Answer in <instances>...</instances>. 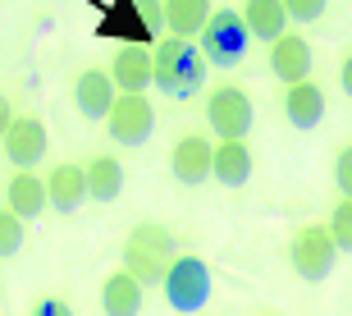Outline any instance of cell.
I'll use <instances>...</instances> for the list:
<instances>
[{"mask_svg":"<svg viewBox=\"0 0 352 316\" xmlns=\"http://www.w3.org/2000/svg\"><path fill=\"white\" fill-rule=\"evenodd\" d=\"M151 87H160L165 96L183 101V96H192L201 83H206V60L197 51V41H183V37H160V46L151 51Z\"/></svg>","mask_w":352,"mask_h":316,"instance_id":"2","label":"cell"},{"mask_svg":"<svg viewBox=\"0 0 352 316\" xmlns=\"http://www.w3.org/2000/svg\"><path fill=\"white\" fill-rule=\"evenodd\" d=\"M74 101H78L82 119H105L110 110H115V101H119V87H115V78H110L105 69H87V74H78Z\"/></svg>","mask_w":352,"mask_h":316,"instance_id":"13","label":"cell"},{"mask_svg":"<svg viewBox=\"0 0 352 316\" xmlns=\"http://www.w3.org/2000/svg\"><path fill=\"white\" fill-rule=\"evenodd\" d=\"M243 23H248L252 41H279L288 23V10H284V0H248Z\"/></svg>","mask_w":352,"mask_h":316,"instance_id":"17","label":"cell"},{"mask_svg":"<svg viewBox=\"0 0 352 316\" xmlns=\"http://www.w3.org/2000/svg\"><path fill=\"white\" fill-rule=\"evenodd\" d=\"M197 51L215 69L243 65V55L252 51V32H248V23H243V14L238 10H215L206 19V28H201V37H197Z\"/></svg>","mask_w":352,"mask_h":316,"instance_id":"3","label":"cell"},{"mask_svg":"<svg viewBox=\"0 0 352 316\" xmlns=\"http://www.w3.org/2000/svg\"><path fill=\"white\" fill-rule=\"evenodd\" d=\"M10 124H14V110H10V101L0 96V143H5V133H10Z\"/></svg>","mask_w":352,"mask_h":316,"instance_id":"27","label":"cell"},{"mask_svg":"<svg viewBox=\"0 0 352 316\" xmlns=\"http://www.w3.org/2000/svg\"><path fill=\"white\" fill-rule=\"evenodd\" d=\"M334 184H339L343 198H352V143L339 151V160H334Z\"/></svg>","mask_w":352,"mask_h":316,"instance_id":"25","label":"cell"},{"mask_svg":"<svg viewBox=\"0 0 352 316\" xmlns=\"http://www.w3.org/2000/svg\"><path fill=\"white\" fill-rule=\"evenodd\" d=\"M46 207H51V202H46V179H37L32 170L14 174V179H10V207H5V211H14L19 220H37Z\"/></svg>","mask_w":352,"mask_h":316,"instance_id":"16","label":"cell"},{"mask_svg":"<svg viewBox=\"0 0 352 316\" xmlns=\"http://www.w3.org/2000/svg\"><path fill=\"white\" fill-rule=\"evenodd\" d=\"M32 316H74V307H69L65 298H41V303L32 307Z\"/></svg>","mask_w":352,"mask_h":316,"instance_id":"26","label":"cell"},{"mask_svg":"<svg viewBox=\"0 0 352 316\" xmlns=\"http://www.w3.org/2000/svg\"><path fill=\"white\" fill-rule=\"evenodd\" d=\"M284 119L293 124V129H316L320 119H325V92L316 87L311 78L307 83H298V87H288V96H284Z\"/></svg>","mask_w":352,"mask_h":316,"instance_id":"14","label":"cell"},{"mask_svg":"<svg viewBox=\"0 0 352 316\" xmlns=\"http://www.w3.org/2000/svg\"><path fill=\"white\" fill-rule=\"evenodd\" d=\"M179 257V238L156 220H142L124 243V275H133L142 289H160Z\"/></svg>","mask_w":352,"mask_h":316,"instance_id":"1","label":"cell"},{"mask_svg":"<svg viewBox=\"0 0 352 316\" xmlns=\"http://www.w3.org/2000/svg\"><path fill=\"white\" fill-rule=\"evenodd\" d=\"M160 289H165V303H170L174 312L192 316L210 303L215 280H210V266L201 262V257H174V266H170V275H165Z\"/></svg>","mask_w":352,"mask_h":316,"instance_id":"4","label":"cell"},{"mask_svg":"<svg viewBox=\"0 0 352 316\" xmlns=\"http://www.w3.org/2000/svg\"><path fill=\"white\" fill-rule=\"evenodd\" d=\"M151 74H156V65H151V51H146V46H138V41L119 46L115 65H110V78H115L119 96H146Z\"/></svg>","mask_w":352,"mask_h":316,"instance_id":"9","label":"cell"},{"mask_svg":"<svg viewBox=\"0 0 352 316\" xmlns=\"http://www.w3.org/2000/svg\"><path fill=\"white\" fill-rule=\"evenodd\" d=\"M339 83H343V92L352 96V55H348V60H343V69H339Z\"/></svg>","mask_w":352,"mask_h":316,"instance_id":"28","label":"cell"},{"mask_svg":"<svg viewBox=\"0 0 352 316\" xmlns=\"http://www.w3.org/2000/svg\"><path fill=\"white\" fill-rule=\"evenodd\" d=\"M5 156H10L14 170H32L41 156H46V124L32 115H14L10 133H5Z\"/></svg>","mask_w":352,"mask_h":316,"instance_id":"10","label":"cell"},{"mask_svg":"<svg viewBox=\"0 0 352 316\" xmlns=\"http://www.w3.org/2000/svg\"><path fill=\"white\" fill-rule=\"evenodd\" d=\"M105 129H110V138L119 147H142L151 138V129H156V110H151L146 96H119L115 110L105 115Z\"/></svg>","mask_w":352,"mask_h":316,"instance_id":"7","label":"cell"},{"mask_svg":"<svg viewBox=\"0 0 352 316\" xmlns=\"http://www.w3.org/2000/svg\"><path fill=\"white\" fill-rule=\"evenodd\" d=\"M170 170H174V179H179L183 188H201L210 179V170H215V147H210L206 138L188 133V138H179V143H174Z\"/></svg>","mask_w":352,"mask_h":316,"instance_id":"8","label":"cell"},{"mask_svg":"<svg viewBox=\"0 0 352 316\" xmlns=\"http://www.w3.org/2000/svg\"><path fill=\"white\" fill-rule=\"evenodd\" d=\"M101 312L105 316H138L142 312V284L133 275H124V271L110 275L101 284Z\"/></svg>","mask_w":352,"mask_h":316,"instance_id":"19","label":"cell"},{"mask_svg":"<svg viewBox=\"0 0 352 316\" xmlns=\"http://www.w3.org/2000/svg\"><path fill=\"white\" fill-rule=\"evenodd\" d=\"M138 19H142V28H146V41L165 32V5H160V0H138Z\"/></svg>","mask_w":352,"mask_h":316,"instance_id":"23","label":"cell"},{"mask_svg":"<svg viewBox=\"0 0 352 316\" xmlns=\"http://www.w3.org/2000/svg\"><path fill=\"white\" fill-rule=\"evenodd\" d=\"M270 74L279 83H288V87H298V83H307V74H311V46H307V37H279L270 41Z\"/></svg>","mask_w":352,"mask_h":316,"instance_id":"12","label":"cell"},{"mask_svg":"<svg viewBox=\"0 0 352 316\" xmlns=\"http://www.w3.org/2000/svg\"><path fill=\"white\" fill-rule=\"evenodd\" d=\"M288 262H293V275H298V280L320 284V280L334 275L339 248H334V238H329L325 224H302L298 238H293V248H288Z\"/></svg>","mask_w":352,"mask_h":316,"instance_id":"5","label":"cell"},{"mask_svg":"<svg viewBox=\"0 0 352 316\" xmlns=\"http://www.w3.org/2000/svg\"><path fill=\"white\" fill-rule=\"evenodd\" d=\"M23 248V220L14 211H0V257H14Z\"/></svg>","mask_w":352,"mask_h":316,"instance_id":"22","label":"cell"},{"mask_svg":"<svg viewBox=\"0 0 352 316\" xmlns=\"http://www.w3.org/2000/svg\"><path fill=\"white\" fill-rule=\"evenodd\" d=\"M329 238H334V248L339 252H352V198H343L339 207H334V215H329Z\"/></svg>","mask_w":352,"mask_h":316,"instance_id":"21","label":"cell"},{"mask_svg":"<svg viewBox=\"0 0 352 316\" xmlns=\"http://www.w3.org/2000/svg\"><path fill=\"white\" fill-rule=\"evenodd\" d=\"M215 184L224 188H243L252 179V147L248 143H220L215 147Z\"/></svg>","mask_w":352,"mask_h":316,"instance_id":"18","label":"cell"},{"mask_svg":"<svg viewBox=\"0 0 352 316\" xmlns=\"http://www.w3.org/2000/svg\"><path fill=\"white\" fill-rule=\"evenodd\" d=\"M325 5H329V0H284V10H288L293 23H311V19H320Z\"/></svg>","mask_w":352,"mask_h":316,"instance_id":"24","label":"cell"},{"mask_svg":"<svg viewBox=\"0 0 352 316\" xmlns=\"http://www.w3.org/2000/svg\"><path fill=\"white\" fill-rule=\"evenodd\" d=\"M124 193V165L115 156H96L87 165V198L91 202H119Z\"/></svg>","mask_w":352,"mask_h":316,"instance_id":"20","label":"cell"},{"mask_svg":"<svg viewBox=\"0 0 352 316\" xmlns=\"http://www.w3.org/2000/svg\"><path fill=\"white\" fill-rule=\"evenodd\" d=\"M160 5H165V32L170 37L183 41L201 37V28L210 19V0H160Z\"/></svg>","mask_w":352,"mask_h":316,"instance_id":"15","label":"cell"},{"mask_svg":"<svg viewBox=\"0 0 352 316\" xmlns=\"http://www.w3.org/2000/svg\"><path fill=\"white\" fill-rule=\"evenodd\" d=\"M206 119H210V129H215V138H220V143H243V138L252 133L256 110H252V101H248V92H243V87L224 83V87H215V92H210Z\"/></svg>","mask_w":352,"mask_h":316,"instance_id":"6","label":"cell"},{"mask_svg":"<svg viewBox=\"0 0 352 316\" xmlns=\"http://www.w3.org/2000/svg\"><path fill=\"white\" fill-rule=\"evenodd\" d=\"M46 202H51L60 215H74V211L87 202V165H74V160L55 165L51 179H46Z\"/></svg>","mask_w":352,"mask_h":316,"instance_id":"11","label":"cell"}]
</instances>
